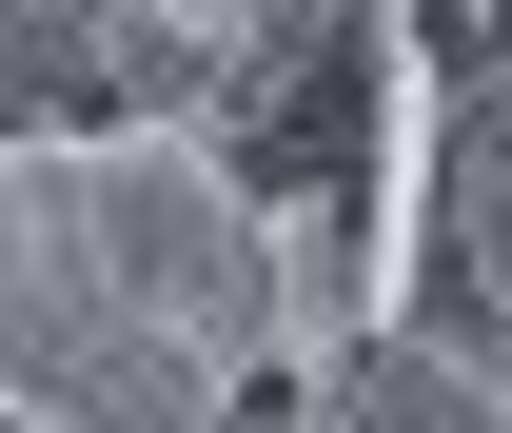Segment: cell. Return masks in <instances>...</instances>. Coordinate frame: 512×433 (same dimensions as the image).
Returning a JSON list of instances; mask_svg holds the SVG:
<instances>
[{
	"mask_svg": "<svg viewBox=\"0 0 512 433\" xmlns=\"http://www.w3.org/2000/svg\"><path fill=\"white\" fill-rule=\"evenodd\" d=\"M276 394L256 178L197 119H0V433H217Z\"/></svg>",
	"mask_w": 512,
	"mask_h": 433,
	"instance_id": "6da1fadb",
	"label": "cell"
},
{
	"mask_svg": "<svg viewBox=\"0 0 512 433\" xmlns=\"http://www.w3.org/2000/svg\"><path fill=\"white\" fill-rule=\"evenodd\" d=\"M316 433H512V355L493 335H453V315H375V335H335L316 374H276Z\"/></svg>",
	"mask_w": 512,
	"mask_h": 433,
	"instance_id": "3957f363",
	"label": "cell"
},
{
	"mask_svg": "<svg viewBox=\"0 0 512 433\" xmlns=\"http://www.w3.org/2000/svg\"><path fill=\"white\" fill-rule=\"evenodd\" d=\"M256 296H276V374H316L335 335H375V315H394L375 197H355V178H276V197H256Z\"/></svg>",
	"mask_w": 512,
	"mask_h": 433,
	"instance_id": "5b68a950",
	"label": "cell"
},
{
	"mask_svg": "<svg viewBox=\"0 0 512 433\" xmlns=\"http://www.w3.org/2000/svg\"><path fill=\"white\" fill-rule=\"evenodd\" d=\"M355 60V0H99V119H197L237 138L296 79Z\"/></svg>",
	"mask_w": 512,
	"mask_h": 433,
	"instance_id": "7a4b0ae2",
	"label": "cell"
},
{
	"mask_svg": "<svg viewBox=\"0 0 512 433\" xmlns=\"http://www.w3.org/2000/svg\"><path fill=\"white\" fill-rule=\"evenodd\" d=\"M0 119H20V79H0Z\"/></svg>",
	"mask_w": 512,
	"mask_h": 433,
	"instance_id": "8992f818",
	"label": "cell"
},
{
	"mask_svg": "<svg viewBox=\"0 0 512 433\" xmlns=\"http://www.w3.org/2000/svg\"><path fill=\"white\" fill-rule=\"evenodd\" d=\"M434 315L512 355V40L453 79V119H434Z\"/></svg>",
	"mask_w": 512,
	"mask_h": 433,
	"instance_id": "277c9868",
	"label": "cell"
}]
</instances>
